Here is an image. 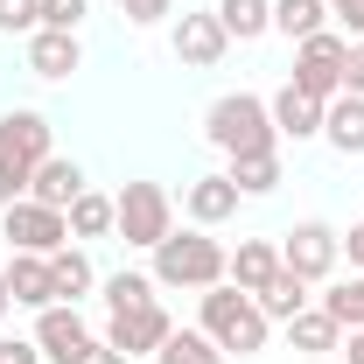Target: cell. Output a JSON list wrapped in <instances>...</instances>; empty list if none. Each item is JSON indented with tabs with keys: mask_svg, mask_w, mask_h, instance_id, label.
I'll list each match as a JSON object with an SVG mask.
<instances>
[{
	"mask_svg": "<svg viewBox=\"0 0 364 364\" xmlns=\"http://www.w3.org/2000/svg\"><path fill=\"white\" fill-rule=\"evenodd\" d=\"M0 154L21 161V168H43L49 154H56V127H49L36 105H14V112H0Z\"/></svg>",
	"mask_w": 364,
	"mask_h": 364,
	"instance_id": "cell-11",
	"label": "cell"
},
{
	"mask_svg": "<svg viewBox=\"0 0 364 364\" xmlns=\"http://www.w3.org/2000/svg\"><path fill=\"white\" fill-rule=\"evenodd\" d=\"M28 176H36V168H21V161H7V154H0V210L28 196Z\"/></svg>",
	"mask_w": 364,
	"mask_h": 364,
	"instance_id": "cell-32",
	"label": "cell"
},
{
	"mask_svg": "<svg viewBox=\"0 0 364 364\" xmlns=\"http://www.w3.org/2000/svg\"><path fill=\"white\" fill-rule=\"evenodd\" d=\"M43 28V0H0V36H36Z\"/></svg>",
	"mask_w": 364,
	"mask_h": 364,
	"instance_id": "cell-29",
	"label": "cell"
},
{
	"mask_svg": "<svg viewBox=\"0 0 364 364\" xmlns=\"http://www.w3.org/2000/svg\"><path fill=\"white\" fill-rule=\"evenodd\" d=\"M322 309L343 322V329H364V273H350V280H336L329 294H322Z\"/></svg>",
	"mask_w": 364,
	"mask_h": 364,
	"instance_id": "cell-28",
	"label": "cell"
},
{
	"mask_svg": "<svg viewBox=\"0 0 364 364\" xmlns=\"http://www.w3.org/2000/svg\"><path fill=\"white\" fill-rule=\"evenodd\" d=\"M7 294H14V309H49L56 301V280H49L43 252H14L7 259Z\"/></svg>",
	"mask_w": 364,
	"mask_h": 364,
	"instance_id": "cell-18",
	"label": "cell"
},
{
	"mask_svg": "<svg viewBox=\"0 0 364 364\" xmlns=\"http://www.w3.org/2000/svg\"><path fill=\"white\" fill-rule=\"evenodd\" d=\"M343 358H350V364H364V329H350V343H343Z\"/></svg>",
	"mask_w": 364,
	"mask_h": 364,
	"instance_id": "cell-37",
	"label": "cell"
},
{
	"mask_svg": "<svg viewBox=\"0 0 364 364\" xmlns=\"http://www.w3.org/2000/svg\"><path fill=\"white\" fill-rule=\"evenodd\" d=\"M196 329H203V336H210L225 358H259L273 322L259 316V301H252L245 287L218 280V287H203V316H196Z\"/></svg>",
	"mask_w": 364,
	"mask_h": 364,
	"instance_id": "cell-2",
	"label": "cell"
},
{
	"mask_svg": "<svg viewBox=\"0 0 364 364\" xmlns=\"http://www.w3.org/2000/svg\"><path fill=\"white\" fill-rule=\"evenodd\" d=\"M7 309H14V294H7V267H0V322H7Z\"/></svg>",
	"mask_w": 364,
	"mask_h": 364,
	"instance_id": "cell-38",
	"label": "cell"
},
{
	"mask_svg": "<svg viewBox=\"0 0 364 364\" xmlns=\"http://www.w3.org/2000/svg\"><path fill=\"white\" fill-rule=\"evenodd\" d=\"M0 238L14 245V252H63V238H70V218L63 210H49V203H36V196H21V203H7L0 210Z\"/></svg>",
	"mask_w": 364,
	"mask_h": 364,
	"instance_id": "cell-7",
	"label": "cell"
},
{
	"mask_svg": "<svg viewBox=\"0 0 364 364\" xmlns=\"http://www.w3.org/2000/svg\"><path fill=\"white\" fill-rule=\"evenodd\" d=\"M77 364H127V358H119V350H112L105 336H91V350H85V358H77Z\"/></svg>",
	"mask_w": 364,
	"mask_h": 364,
	"instance_id": "cell-36",
	"label": "cell"
},
{
	"mask_svg": "<svg viewBox=\"0 0 364 364\" xmlns=\"http://www.w3.org/2000/svg\"><path fill=\"white\" fill-rule=\"evenodd\" d=\"M203 140L238 161V154H280V134H273V112L259 91H225L210 112H203Z\"/></svg>",
	"mask_w": 364,
	"mask_h": 364,
	"instance_id": "cell-1",
	"label": "cell"
},
{
	"mask_svg": "<svg viewBox=\"0 0 364 364\" xmlns=\"http://www.w3.org/2000/svg\"><path fill=\"white\" fill-rule=\"evenodd\" d=\"M112 210H119L112 238L134 245V252H154V245L176 231V196H168L161 182H127V189L112 196Z\"/></svg>",
	"mask_w": 364,
	"mask_h": 364,
	"instance_id": "cell-4",
	"label": "cell"
},
{
	"mask_svg": "<svg viewBox=\"0 0 364 364\" xmlns=\"http://www.w3.org/2000/svg\"><path fill=\"white\" fill-rule=\"evenodd\" d=\"M343 91H358V98H364V36L350 43V63H343Z\"/></svg>",
	"mask_w": 364,
	"mask_h": 364,
	"instance_id": "cell-34",
	"label": "cell"
},
{
	"mask_svg": "<svg viewBox=\"0 0 364 364\" xmlns=\"http://www.w3.org/2000/svg\"><path fill=\"white\" fill-rule=\"evenodd\" d=\"M343 252H350V273H364V218L343 231Z\"/></svg>",
	"mask_w": 364,
	"mask_h": 364,
	"instance_id": "cell-35",
	"label": "cell"
},
{
	"mask_svg": "<svg viewBox=\"0 0 364 364\" xmlns=\"http://www.w3.org/2000/svg\"><path fill=\"white\" fill-rule=\"evenodd\" d=\"M154 364H231L203 329H168V343L154 350Z\"/></svg>",
	"mask_w": 364,
	"mask_h": 364,
	"instance_id": "cell-26",
	"label": "cell"
},
{
	"mask_svg": "<svg viewBox=\"0 0 364 364\" xmlns=\"http://www.w3.org/2000/svg\"><path fill=\"white\" fill-rule=\"evenodd\" d=\"M70 238H112V225H119V210H112V196H98V189H85L70 210Z\"/></svg>",
	"mask_w": 364,
	"mask_h": 364,
	"instance_id": "cell-24",
	"label": "cell"
},
{
	"mask_svg": "<svg viewBox=\"0 0 364 364\" xmlns=\"http://www.w3.org/2000/svg\"><path fill=\"white\" fill-rule=\"evenodd\" d=\"M168 43H176V56L189 63V70H218L225 49H231V36H225V21H218V7H182Z\"/></svg>",
	"mask_w": 364,
	"mask_h": 364,
	"instance_id": "cell-8",
	"label": "cell"
},
{
	"mask_svg": "<svg viewBox=\"0 0 364 364\" xmlns=\"http://www.w3.org/2000/svg\"><path fill=\"white\" fill-rule=\"evenodd\" d=\"M287 343H294V350H301V358H329V350H343V322L329 316V309H322V301H309V309H301V316L287 322Z\"/></svg>",
	"mask_w": 364,
	"mask_h": 364,
	"instance_id": "cell-19",
	"label": "cell"
},
{
	"mask_svg": "<svg viewBox=\"0 0 364 364\" xmlns=\"http://www.w3.org/2000/svg\"><path fill=\"white\" fill-rule=\"evenodd\" d=\"M77 63H85V49H77V36H70V28H36V36H28V70H36V77L63 85Z\"/></svg>",
	"mask_w": 364,
	"mask_h": 364,
	"instance_id": "cell-13",
	"label": "cell"
},
{
	"mask_svg": "<svg viewBox=\"0 0 364 364\" xmlns=\"http://www.w3.org/2000/svg\"><path fill=\"white\" fill-rule=\"evenodd\" d=\"M343 63H350V43L322 28V36H309V43H294V77H287V85L329 105V98H343Z\"/></svg>",
	"mask_w": 364,
	"mask_h": 364,
	"instance_id": "cell-5",
	"label": "cell"
},
{
	"mask_svg": "<svg viewBox=\"0 0 364 364\" xmlns=\"http://www.w3.org/2000/svg\"><path fill=\"white\" fill-rule=\"evenodd\" d=\"M252 301H259V316H267V322H294L301 309H309V301H316V294H309V280H301V273H287V267H280L267 287L252 294Z\"/></svg>",
	"mask_w": 364,
	"mask_h": 364,
	"instance_id": "cell-20",
	"label": "cell"
},
{
	"mask_svg": "<svg viewBox=\"0 0 364 364\" xmlns=\"http://www.w3.org/2000/svg\"><path fill=\"white\" fill-rule=\"evenodd\" d=\"M322 140H329L343 161H358V154H364V98H358V91H343V98L322 105Z\"/></svg>",
	"mask_w": 364,
	"mask_h": 364,
	"instance_id": "cell-17",
	"label": "cell"
},
{
	"mask_svg": "<svg viewBox=\"0 0 364 364\" xmlns=\"http://www.w3.org/2000/svg\"><path fill=\"white\" fill-rule=\"evenodd\" d=\"M168 329H176V322H168L161 301H140V309H119V316L105 322V343H112L119 358H154V350L168 343Z\"/></svg>",
	"mask_w": 364,
	"mask_h": 364,
	"instance_id": "cell-10",
	"label": "cell"
},
{
	"mask_svg": "<svg viewBox=\"0 0 364 364\" xmlns=\"http://www.w3.org/2000/svg\"><path fill=\"white\" fill-rule=\"evenodd\" d=\"M225 176L238 182V196H273L280 189V154H238V161H225Z\"/></svg>",
	"mask_w": 364,
	"mask_h": 364,
	"instance_id": "cell-25",
	"label": "cell"
},
{
	"mask_svg": "<svg viewBox=\"0 0 364 364\" xmlns=\"http://www.w3.org/2000/svg\"><path fill=\"white\" fill-rule=\"evenodd\" d=\"M119 14H127L134 28H154V21H168V14H176V0H119Z\"/></svg>",
	"mask_w": 364,
	"mask_h": 364,
	"instance_id": "cell-31",
	"label": "cell"
},
{
	"mask_svg": "<svg viewBox=\"0 0 364 364\" xmlns=\"http://www.w3.org/2000/svg\"><path fill=\"white\" fill-rule=\"evenodd\" d=\"M36 350H43V364H77L91 350V322L70 301H49V309H36Z\"/></svg>",
	"mask_w": 364,
	"mask_h": 364,
	"instance_id": "cell-9",
	"label": "cell"
},
{
	"mask_svg": "<svg viewBox=\"0 0 364 364\" xmlns=\"http://www.w3.org/2000/svg\"><path fill=\"white\" fill-rule=\"evenodd\" d=\"M329 14H336V21L350 28V43L364 36V0H329Z\"/></svg>",
	"mask_w": 364,
	"mask_h": 364,
	"instance_id": "cell-33",
	"label": "cell"
},
{
	"mask_svg": "<svg viewBox=\"0 0 364 364\" xmlns=\"http://www.w3.org/2000/svg\"><path fill=\"white\" fill-rule=\"evenodd\" d=\"M147 259H154V267H147V273H154V287L203 294V287H218V280H225V245H218L203 225H196V231H168Z\"/></svg>",
	"mask_w": 364,
	"mask_h": 364,
	"instance_id": "cell-3",
	"label": "cell"
},
{
	"mask_svg": "<svg viewBox=\"0 0 364 364\" xmlns=\"http://www.w3.org/2000/svg\"><path fill=\"white\" fill-rule=\"evenodd\" d=\"M273 273H280V245L273 238H238V252H225V280L245 287V294H259Z\"/></svg>",
	"mask_w": 364,
	"mask_h": 364,
	"instance_id": "cell-16",
	"label": "cell"
},
{
	"mask_svg": "<svg viewBox=\"0 0 364 364\" xmlns=\"http://www.w3.org/2000/svg\"><path fill=\"white\" fill-rule=\"evenodd\" d=\"M238 203H245V196H238V182L225 176V168H218V176H196L189 182V189H182V210H189V225H225V218H238Z\"/></svg>",
	"mask_w": 364,
	"mask_h": 364,
	"instance_id": "cell-12",
	"label": "cell"
},
{
	"mask_svg": "<svg viewBox=\"0 0 364 364\" xmlns=\"http://www.w3.org/2000/svg\"><path fill=\"white\" fill-rule=\"evenodd\" d=\"M218 21L231 43H259L273 36V0H218Z\"/></svg>",
	"mask_w": 364,
	"mask_h": 364,
	"instance_id": "cell-22",
	"label": "cell"
},
{
	"mask_svg": "<svg viewBox=\"0 0 364 364\" xmlns=\"http://www.w3.org/2000/svg\"><path fill=\"white\" fill-rule=\"evenodd\" d=\"M49 280H56V301H85L91 287H98V267L85 259V245H63V252H49Z\"/></svg>",
	"mask_w": 364,
	"mask_h": 364,
	"instance_id": "cell-21",
	"label": "cell"
},
{
	"mask_svg": "<svg viewBox=\"0 0 364 364\" xmlns=\"http://www.w3.org/2000/svg\"><path fill=\"white\" fill-rule=\"evenodd\" d=\"M98 287H105V309H112V316H119V309H140V301H154V273H105V280H98Z\"/></svg>",
	"mask_w": 364,
	"mask_h": 364,
	"instance_id": "cell-27",
	"label": "cell"
},
{
	"mask_svg": "<svg viewBox=\"0 0 364 364\" xmlns=\"http://www.w3.org/2000/svg\"><path fill=\"white\" fill-rule=\"evenodd\" d=\"M267 112H273V134L280 140H316L322 134V98H309V91H294V85L273 91Z\"/></svg>",
	"mask_w": 364,
	"mask_h": 364,
	"instance_id": "cell-14",
	"label": "cell"
},
{
	"mask_svg": "<svg viewBox=\"0 0 364 364\" xmlns=\"http://www.w3.org/2000/svg\"><path fill=\"white\" fill-rule=\"evenodd\" d=\"M85 14H91V0H43V28H70L77 36Z\"/></svg>",
	"mask_w": 364,
	"mask_h": 364,
	"instance_id": "cell-30",
	"label": "cell"
},
{
	"mask_svg": "<svg viewBox=\"0 0 364 364\" xmlns=\"http://www.w3.org/2000/svg\"><path fill=\"white\" fill-rule=\"evenodd\" d=\"M85 189H91V182H85V168H77L70 154H49L43 168L28 176V196H36V203H49V210H70Z\"/></svg>",
	"mask_w": 364,
	"mask_h": 364,
	"instance_id": "cell-15",
	"label": "cell"
},
{
	"mask_svg": "<svg viewBox=\"0 0 364 364\" xmlns=\"http://www.w3.org/2000/svg\"><path fill=\"white\" fill-rule=\"evenodd\" d=\"M336 259H343V231H329L322 218H301L294 231H280V267L301 273L309 287H316V280H329V273H336Z\"/></svg>",
	"mask_w": 364,
	"mask_h": 364,
	"instance_id": "cell-6",
	"label": "cell"
},
{
	"mask_svg": "<svg viewBox=\"0 0 364 364\" xmlns=\"http://www.w3.org/2000/svg\"><path fill=\"white\" fill-rule=\"evenodd\" d=\"M322 21H329V0H273V36H287V43L322 36Z\"/></svg>",
	"mask_w": 364,
	"mask_h": 364,
	"instance_id": "cell-23",
	"label": "cell"
}]
</instances>
